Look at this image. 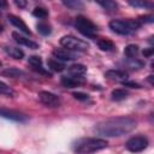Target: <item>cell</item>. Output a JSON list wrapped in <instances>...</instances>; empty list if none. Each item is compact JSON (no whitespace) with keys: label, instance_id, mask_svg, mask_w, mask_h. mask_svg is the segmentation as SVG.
Masks as SVG:
<instances>
[{"label":"cell","instance_id":"18","mask_svg":"<svg viewBox=\"0 0 154 154\" xmlns=\"http://www.w3.org/2000/svg\"><path fill=\"white\" fill-rule=\"evenodd\" d=\"M97 46L101 51H106V52H109V51H113L114 49V43L111 41V40H107V38H101L97 41Z\"/></svg>","mask_w":154,"mask_h":154},{"label":"cell","instance_id":"28","mask_svg":"<svg viewBox=\"0 0 154 154\" xmlns=\"http://www.w3.org/2000/svg\"><path fill=\"white\" fill-rule=\"evenodd\" d=\"M72 95H73V97L76 100H79V101H87L89 99V95L88 94H84V93H81V91H76Z\"/></svg>","mask_w":154,"mask_h":154},{"label":"cell","instance_id":"29","mask_svg":"<svg viewBox=\"0 0 154 154\" xmlns=\"http://www.w3.org/2000/svg\"><path fill=\"white\" fill-rule=\"evenodd\" d=\"M123 84L125 85V87H130V88H137V89H140V88H142L138 83H135V82H123Z\"/></svg>","mask_w":154,"mask_h":154},{"label":"cell","instance_id":"16","mask_svg":"<svg viewBox=\"0 0 154 154\" xmlns=\"http://www.w3.org/2000/svg\"><path fill=\"white\" fill-rule=\"evenodd\" d=\"M129 95V93L125 89H114L111 93V97L113 101H122L124 99H126Z\"/></svg>","mask_w":154,"mask_h":154},{"label":"cell","instance_id":"20","mask_svg":"<svg viewBox=\"0 0 154 154\" xmlns=\"http://www.w3.org/2000/svg\"><path fill=\"white\" fill-rule=\"evenodd\" d=\"M48 66H49V69H52L53 71H57V72H61L65 69V65L63 63H59L58 60H53V59L48 60Z\"/></svg>","mask_w":154,"mask_h":154},{"label":"cell","instance_id":"21","mask_svg":"<svg viewBox=\"0 0 154 154\" xmlns=\"http://www.w3.org/2000/svg\"><path fill=\"white\" fill-rule=\"evenodd\" d=\"M36 28H37V31H38L41 35H45V36H47V35H49V34L52 32L51 26H49L48 24H46V23H38V24L36 25Z\"/></svg>","mask_w":154,"mask_h":154},{"label":"cell","instance_id":"23","mask_svg":"<svg viewBox=\"0 0 154 154\" xmlns=\"http://www.w3.org/2000/svg\"><path fill=\"white\" fill-rule=\"evenodd\" d=\"M32 14L37 18H46L48 16V11L45 7H35L32 11Z\"/></svg>","mask_w":154,"mask_h":154},{"label":"cell","instance_id":"4","mask_svg":"<svg viewBox=\"0 0 154 154\" xmlns=\"http://www.w3.org/2000/svg\"><path fill=\"white\" fill-rule=\"evenodd\" d=\"M75 26L82 35H84L87 37H94L97 31V26L90 19H88L83 16H78L75 19Z\"/></svg>","mask_w":154,"mask_h":154},{"label":"cell","instance_id":"17","mask_svg":"<svg viewBox=\"0 0 154 154\" xmlns=\"http://www.w3.org/2000/svg\"><path fill=\"white\" fill-rule=\"evenodd\" d=\"M2 76H6V77H11V78H19V77H23L24 76V72L18 70V69H14V67H11V69H7V70H4L1 72Z\"/></svg>","mask_w":154,"mask_h":154},{"label":"cell","instance_id":"3","mask_svg":"<svg viewBox=\"0 0 154 154\" xmlns=\"http://www.w3.org/2000/svg\"><path fill=\"white\" fill-rule=\"evenodd\" d=\"M141 23L135 19H113L109 22V29L119 35H130L140 29Z\"/></svg>","mask_w":154,"mask_h":154},{"label":"cell","instance_id":"11","mask_svg":"<svg viewBox=\"0 0 154 154\" xmlns=\"http://www.w3.org/2000/svg\"><path fill=\"white\" fill-rule=\"evenodd\" d=\"M105 77H107L111 81H116V82H125L128 78V73L123 70H108L105 73Z\"/></svg>","mask_w":154,"mask_h":154},{"label":"cell","instance_id":"10","mask_svg":"<svg viewBox=\"0 0 154 154\" xmlns=\"http://www.w3.org/2000/svg\"><path fill=\"white\" fill-rule=\"evenodd\" d=\"M12 37H13V40H14L17 43H19V45H22V46H25V47L31 48V49H37V48H38V45H37L36 42L31 41L30 38H28V37H25V36L19 35V34L16 32V31L12 32Z\"/></svg>","mask_w":154,"mask_h":154},{"label":"cell","instance_id":"2","mask_svg":"<svg viewBox=\"0 0 154 154\" xmlns=\"http://www.w3.org/2000/svg\"><path fill=\"white\" fill-rule=\"evenodd\" d=\"M107 141L97 137H84L73 142L72 149L77 154H91L107 147Z\"/></svg>","mask_w":154,"mask_h":154},{"label":"cell","instance_id":"1","mask_svg":"<svg viewBox=\"0 0 154 154\" xmlns=\"http://www.w3.org/2000/svg\"><path fill=\"white\" fill-rule=\"evenodd\" d=\"M136 126V122L128 117H118V118H111L103 122H100L95 126V131L106 137H116V136H123L132 131Z\"/></svg>","mask_w":154,"mask_h":154},{"label":"cell","instance_id":"8","mask_svg":"<svg viewBox=\"0 0 154 154\" xmlns=\"http://www.w3.org/2000/svg\"><path fill=\"white\" fill-rule=\"evenodd\" d=\"M0 117L10 119V120H14V122H25L28 119L25 114L18 112V111L8 109V108H0Z\"/></svg>","mask_w":154,"mask_h":154},{"label":"cell","instance_id":"25","mask_svg":"<svg viewBox=\"0 0 154 154\" xmlns=\"http://www.w3.org/2000/svg\"><path fill=\"white\" fill-rule=\"evenodd\" d=\"M99 5H101L105 10H108V11H114L117 8V4L113 2V1H97Z\"/></svg>","mask_w":154,"mask_h":154},{"label":"cell","instance_id":"34","mask_svg":"<svg viewBox=\"0 0 154 154\" xmlns=\"http://www.w3.org/2000/svg\"><path fill=\"white\" fill-rule=\"evenodd\" d=\"M149 82L150 84H153V76H149Z\"/></svg>","mask_w":154,"mask_h":154},{"label":"cell","instance_id":"26","mask_svg":"<svg viewBox=\"0 0 154 154\" xmlns=\"http://www.w3.org/2000/svg\"><path fill=\"white\" fill-rule=\"evenodd\" d=\"M64 5L70 7V8H73V10H77V8H82L83 7V4L81 1H64Z\"/></svg>","mask_w":154,"mask_h":154},{"label":"cell","instance_id":"22","mask_svg":"<svg viewBox=\"0 0 154 154\" xmlns=\"http://www.w3.org/2000/svg\"><path fill=\"white\" fill-rule=\"evenodd\" d=\"M28 63L31 66V69L32 67H37V66H42V59L38 55H31V57H29Z\"/></svg>","mask_w":154,"mask_h":154},{"label":"cell","instance_id":"30","mask_svg":"<svg viewBox=\"0 0 154 154\" xmlns=\"http://www.w3.org/2000/svg\"><path fill=\"white\" fill-rule=\"evenodd\" d=\"M153 19H154L153 16H144V17H142V20L143 22H147V23H152Z\"/></svg>","mask_w":154,"mask_h":154},{"label":"cell","instance_id":"7","mask_svg":"<svg viewBox=\"0 0 154 154\" xmlns=\"http://www.w3.org/2000/svg\"><path fill=\"white\" fill-rule=\"evenodd\" d=\"M38 100L45 106H48V107H58L60 105L59 96L51 91H46V90H42L38 93Z\"/></svg>","mask_w":154,"mask_h":154},{"label":"cell","instance_id":"35","mask_svg":"<svg viewBox=\"0 0 154 154\" xmlns=\"http://www.w3.org/2000/svg\"><path fill=\"white\" fill-rule=\"evenodd\" d=\"M0 66H1V61H0Z\"/></svg>","mask_w":154,"mask_h":154},{"label":"cell","instance_id":"19","mask_svg":"<svg viewBox=\"0 0 154 154\" xmlns=\"http://www.w3.org/2000/svg\"><path fill=\"white\" fill-rule=\"evenodd\" d=\"M138 46L137 45H129L125 47L124 49V54L129 58V59H135V57L138 54Z\"/></svg>","mask_w":154,"mask_h":154},{"label":"cell","instance_id":"33","mask_svg":"<svg viewBox=\"0 0 154 154\" xmlns=\"http://www.w3.org/2000/svg\"><path fill=\"white\" fill-rule=\"evenodd\" d=\"M6 5H7V4H6L5 1H0V7H5Z\"/></svg>","mask_w":154,"mask_h":154},{"label":"cell","instance_id":"27","mask_svg":"<svg viewBox=\"0 0 154 154\" xmlns=\"http://www.w3.org/2000/svg\"><path fill=\"white\" fill-rule=\"evenodd\" d=\"M130 5L135 6V7H152V4L147 2V1H129Z\"/></svg>","mask_w":154,"mask_h":154},{"label":"cell","instance_id":"14","mask_svg":"<svg viewBox=\"0 0 154 154\" xmlns=\"http://www.w3.org/2000/svg\"><path fill=\"white\" fill-rule=\"evenodd\" d=\"M87 72V67L82 64H73L67 69V73L69 76H77V77H82L84 73Z\"/></svg>","mask_w":154,"mask_h":154},{"label":"cell","instance_id":"32","mask_svg":"<svg viewBox=\"0 0 154 154\" xmlns=\"http://www.w3.org/2000/svg\"><path fill=\"white\" fill-rule=\"evenodd\" d=\"M153 53V48L148 49V51H143V55H150Z\"/></svg>","mask_w":154,"mask_h":154},{"label":"cell","instance_id":"13","mask_svg":"<svg viewBox=\"0 0 154 154\" xmlns=\"http://www.w3.org/2000/svg\"><path fill=\"white\" fill-rule=\"evenodd\" d=\"M83 83V78L82 77H77V76H64L61 77V84L66 88H75L78 87Z\"/></svg>","mask_w":154,"mask_h":154},{"label":"cell","instance_id":"9","mask_svg":"<svg viewBox=\"0 0 154 154\" xmlns=\"http://www.w3.org/2000/svg\"><path fill=\"white\" fill-rule=\"evenodd\" d=\"M53 55L60 60H75L78 58V54L72 52V51H69L66 48H57L53 51Z\"/></svg>","mask_w":154,"mask_h":154},{"label":"cell","instance_id":"24","mask_svg":"<svg viewBox=\"0 0 154 154\" xmlns=\"http://www.w3.org/2000/svg\"><path fill=\"white\" fill-rule=\"evenodd\" d=\"M0 94L2 95H8V96H12L13 95V90L4 82L0 81Z\"/></svg>","mask_w":154,"mask_h":154},{"label":"cell","instance_id":"6","mask_svg":"<svg viewBox=\"0 0 154 154\" xmlns=\"http://www.w3.org/2000/svg\"><path fill=\"white\" fill-rule=\"evenodd\" d=\"M148 146V140L144 136H135L131 137L126 141L125 147L128 150L132 152V153H138L142 152L143 149H146Z\"/></svg>","mask_w":154,"mask_h":154},{"label":"cell","instance_id":"31","mask_svg":"<svg viewBox=\"0 0 154 154\" xmlns=\"http://www.w3.org/2000/svg\"><path fill=\"white\" fill-rule=\"evenodd\" d=\"M14 4H16L18 7H25L26 1H18V0H16V1H14Z\"/></svg>","mask_w":154,"mask_h":154},{"label":"cell","instance_id":"5","mask_svg":"<svg viewBox=\"0 0 154 154\" xmlns=\"http://www.w3.org/2000/svg\"><path fill=\"white\" fill-rule=\"evenodd\" d=\"M60 45L69 49V51H78V52H84L89 48V45L81 40V38H77L75 36H71V35H67V36H63L60 38Z\"/></svg>","mask_w":154,"mask_h":154},{"label":"cell","instance_id":"15","mask_svg":"<svg viewBox=\"0 0 154 154\" xmlns=\"http://www.w3.org/2000/svg\"><path fill=\"white\" fill-rule=\"evenodd\" d=\"M4 51L13 59H22L24 57V52L20 49V48H17V47H12V46H6L4 48Z\"/></svg>","mask_w":154,"mask_h":154},{"label":"cell","instance_id":"12","mask_svg":"<svg viewBox=\"0 0 154 154\" xmlns=\"http://www.w3.org/2000/svg\"><path fill=\"white\" fill-rule=\"evenodd\" d=\"M7 19H8V22L12 24V25H14L16 28H18L22 32H24V34H26V35H30L31 32H30V30H29V28H28V25L23 22V19H20L19 17H17V16H14V14H8L7 16Z\"/></svg>","mask_w":154,"mask_h":154}]
</instances>
